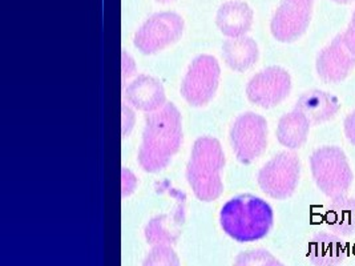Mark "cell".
Here are the masks:
<instances>
[{"mask_svg": "<svg viewBox=\"0 0 355 266\" xmlns=\"http://www.w3.org/2000/svg\"><path fill=\"white\" fill-rule=\"evenodd\" d=\"M182 141V123L178 108L166 103L146 118L143 143L139 150V164L149 172L156 173L169 166Z\"/></svg>", "mask_w": 355, "mask_h": 266, "instance_id": "1", "label": "cell"}, {"mask_svg": "<svg viewBox=\"0 0 355 266\" xmlns=\"http://www.w3.org/2000/svg\"><path fill=\"white\" fill-rule=\"evenodd\" d=\"M273 209L253 195L229 200L220 212L224 232L239 242H253L266 237L273 227Z\"/></svg>", "mask_w": 355, "mask_h": 266, "instance_id": "2", "label": "cell"}, {"mask_svg": "<svg viewBox=\"0 0 355 266\" xmlns=\"http://www.w3.org/2000/svg\"><path fill=\"white\" fill-rule=\"evenodd\" d=\"M224 166V150L217 139L205 136L194 143L187 166V179L197 199L210 202L221 196Z\"/></svg>", "mask_w": 355, "mask_h": 266, "instance_id": "3", "label": "cell"}, {"mask_svg": "<svg viewBox=\"0 0 355 266\" xmlns=\"http://www.w3.org/2000/svg\"><path fill=\"white\" fill-rule=\"evenodd\" d=\"M310 168L318 188L327 197H346L354 176L343 150L338 147L315 150L310 157Z\"/></svg>", "mask_w": 355, "mask_h": 266, "instance_id": "4", "label": "cell"}, {"mask_svg": "<svg viewBox=\"0 0 355 266\" xmlns=\"http://www.w3.org/2000/svg\"><path fill=\"white\" fill-rule=\"evenodd\" d=\"M301 173V163L295 153L281 152L261 168L259 188L272 199H289L294 193Z\"/></svg>", "mask_w": 355, "mask_h": 266, "instance_id": "5", "label": "cell"}, {"mask_svg": "<svg viewBox=\"0 0 355 266\" xmlns=\"http://www.w3.org/2000/svg\"><path fill=\"white\" fill-rule=\"evenodd\" d=\"M230 143L243 164H252L268 145V123L253 112L237 117L230 128Z\"/></svg>", "mask_w": 355, "mask_h": 266, "instance_id": "6", "label": "cell"}, {"mask_svg": "<svg viewBox=\"0 0 355 266\" xmlns=\"http://www.w3.org/2000/svg\"><path fill=\"white\" fill-rule=\"evenodd\" d=\"M220 64L210 55H200L188 68L181 83V95L193 107L208 104L220 82Z\"/></svg>", "mask_w": 355, "mask_h": 266, "instance_id": "7", "label": "cell"}, {"mask_svg": "<svg viewBox=\"0 0 355 266\" xmlns=\"http://www.w3.org/2000/svg\"><path fill=\"white\" fill-rule=\"evenodd\" d=\"M184 19L176 12L165 11L148 17L135 35L133 44L144 55H152L173 44L184 33Z\"/></svg>", "mask_w": 355, "mask_h": 266, "instance_id": "8", "label": "cell"}, {"mask_svg": "<svg viewBox=\"0 0 355 266\" xmlns=\"http://www.w3.org/2000/svg\"><path fill=\"white\" fill-rule=\"evenodd\" d=\"M291 78L281 66H269L254 75L246 85V96L261 108H273L291 94Z\"/></svg>", "mask_w": 355, "mask_h": 266, "instance_id": "9", "label": "cell"}, {"mask_svg": "<svg viewBox=\"0 0 355 266\" xmlns=\"http://www.w3.org/2000/svg\"><path fill=\"white\" fill-rule=\"evenodd\" d=\"M313 8L282 0L270 21V31L278 42L291 43L306 33Z\"/></svg>", "mask_w": 355, "mask_h": 266, "instance_id": "10", "label": "cell"}, {"mask_svg": "<svg viewBox=\"0 0 355 266\" xmlns=\"http://www.w3.org/2000/svg\"><path fill=\"white\" fill-rule=\"evenodd\" d=\"M355 66V57L338 35L317 57V72L324 83H338L347 78Z\"/></svg>", "mask_w": 355, "mask_h": 266, "instance_id": "11", "label": "cell"}, {"mask_svg": "<svg viewBox=\"0 0 355 266\" xmlns=\"http://www.w3.org/2000/svg\"><path fill=\"white\" fill-rule=\"evenodd\" d=\"M216 24L229 39L243 37L252 28L253 10L245 1L229 0L218 8Z\"/></svg>", "mask_w": 355, "mask_h": 266, "instance_id": "12", "label": "cell"}, {"mask_svg": "<svg viewBox=\"0 0 355 266\" xmlns=\"http://www.w3.org/2000/svg\"><path fill=\"white\" fill-rule=\"evenodd\" d=\"M127 100L136 109L149 114L159 111L166 104L162 83L146 75L139 76L128 85Z\"/></svg>", "mask_w": 355, "mask_h": 266, "instance_id": "13", "label": "cell"}, {"mask_svg": "<svg viewBox=\"0 0 355 266\" xmlns=\"http://www.w3.org/2000/svg\"><path fill=\"white\" fill-rule=\"evenodd\" d=\"M295 111L306 117L310 124H322L338 114V99L320 89H310L298 99Z\"/></svg>", "mask_w": 355, "mask_h": 266, "instance_id": "14", "label": "cell"}, {"mask_svg": "<svg viewBox=\"0 0 355 266\" xmlns=\"http://www.w3.org/2000/svg\"><path fill=\"white\" fill-rule=\"evenodd\" d=\"M226 66L236 72H245L259 60V46L252 37L227 39L223 44Z\"/></svg>", "mask_w": 355, "mask_h": 266, "instance_id": "15", "label": "cell"}, {"mask_svg": "<svg viewBox=\"0 0 355 266\" xmlns=\"http://www.w3.org/2000/svg\"><path fill=\"white\" fill-rule=\"evenodd\" d=\"M346 250L340 238L331 233H318L313 237L309 258L315 266H338L345 260Z\"/></svg>", "mask_w": 355, "mask_h": 266, "instance_id": "16", "label": "cell"}, {"mask_svg": "<svg viewBox=\"0 0 355 266\" xmlns=\"http://www.w3.org/2000/svg\"><path fill=\"white\" fill-rule=\"evenodd\" d=\"M310 125V121L301 112L293 111L281 117L277 127V139L289 150L301 148L306 143Z\"/></svg>", "mask_w": 355, "mask_h": 266, "instance_id": "17", "label": "cell"}, {"mask_svg": "<svg viewBox=\"0 0 355 266\" xmlns=\"http://www.w3.org/2000/svg\"><path fill=\"white\" fill-rule=\"evenodd\" d=\"M329 228L340 236H352L355 233V199L333 200L327 213Z\"/></svg>", "mask_w": 355, "mask_h": 266, "instance_id": "18", "label": "cell"}, {"mask_svg": "<svg viewBox=\"0 0 355 266\" xmlns=\"http://www.w3.org/2000/svg\"><path fill=\"white\" fill-rule=\"evenodd\" d=\"M178 229L169 216H159L153 218L146 225V241L152 245H165L178 240Z\"/></svg>", "mask_w": 355, "mask_h": 266, "instance_id": "19", "label": "cell"}, {"mask_svg": "<svg viewBox=\"0 0 355 266\" xmlns=\"http://www.w3.org/2000/svg\"><path fill=\"white\" fill-rule=\"evenodd\" d=\"M143 266H180V260L172 248L159 245L149 251Z\"/></svg>", "mask_w": 355, "mask_h": 266, "instance_id": "20", "label": "cell"}, {"mask_svg": "<svg viewBox=\"0 0 355 266\" xmlns=\"http://www.w3.org/2000/svg\"><path fill=\"white\" fill-rule=\"evenodd\" d=\"M273 256L268 250H252L237 256L234 266H263Z\"/></svg>", "mask_w": 355, "mask_h": 266, "instance_id": "21", "label": "cell"}, {"mask_svg": "<svg viewBox=\"0 0 355 266\" xmlns=\"http://www.w3.org/2000/svg\"><path fill=\"white\" fill-rule=\"evenodd\" d=\"M340 35H342L345 46L347 47V50L353 53V56L355 57V11L350 23H349L347 30L345 33H340Z\"/></svg>", "mask_w": 355, "mask_h": 266, "instance_id": "22", "label": "cell"}, {"mask_svg": "<svg viewBox=\"0 0 355 266\" xmlns=\"http://www.w3.org/2000/svg\"><path fill=\"white\" fill-rule=\"evenodd\" d=\"M345 132H346L347 139L355 145V112L350 114L349 116L346 117Z\"/></svg>", "mask_w": 355, "mask_h": 266, "instance_id": "23", "label": "cell"}, {"mask_svg": "<svg viewBox=\"0 0 355 266\" xmlns=\"http://www.w3.org/2000/svg\"><path fill=\"white\" fill-rule=\"evenodd\" d=\"M288 1L302 7H307V8H313V3H314V0H288Z\"/></svg>", "mask_w": 355, "mask_h": 266, "instance_id": "24", "label": "cell"}, {"mask_svg": "<svg viewBox=\"0 0 355 266\" xmlns=\"http://www.w3.org/2000/svg\"><path fill=\"white\" fill-rule=\"evenodd\" d=\"M263 266H285L284 264H281L278 260H275V257H272L270 260H268Z\"/></svg>", "mask_w": 355, "mask_h": 266, "instance_id": "25", "label": "cell"}, {"mask_svg": "<svg viewBox=\"0 0 355 266\" xmlns=\"http://www.w3.org/2000/svg\"><path fill=\"white\" fill-rule=\"evenodd\" d=\"M333 1H336V3H338V4H349V3H352L353 0H333Z\"/></svg>", "mask_w": 355, "mask_h": 266, "instance_id": "26", "label": "cell"}, {"mask_svg": "<svg viewBox=\"0 0 355 266\" xmlns=\"http://www.w3.org/2000/svg\"><path fill=\"white\" fill-rule=\"evenodd\" d=\"M155 1H157V3H162V4H165V3H169V1H172V0H155Z\"/></svg>", "mask_w": 355, "mask_h": 266, "instance_id": "27", "label": "cell"}]
</instances>
